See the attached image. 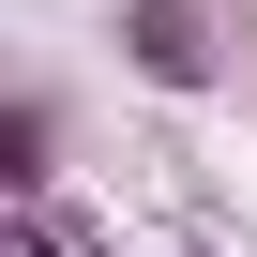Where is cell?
Here are the masks:
<instances>
[{
	"label": "cell",
	"mask_w": 257,
	"mask_h": 257,
	"mask_svg": "<svg viewBox=\"0 0 257 257\" xmlns=\"http://www.w3.org/2000/svg\"><path fill=\"white\" fill-rule=\"evenodd\" d=\"M16 257H61V227H46V212H31V227H16Z\"/></svg>",
	"instance_id": "3"
},
{
	"label": "cell",
	"mask_w": 257,
	"mask_h": 257,
	"mask_svg": "<svg viewBox=\"0 0 257 257\" xmlns=\"http://www.w3.org/2000/svg\"><path fill=\"white\" fill-rule=\"evenodd\" d=\"M46 152H61V106H46V91H16V121H0V182L46 197Z\"/></svg>",
	"instance_id": "2"
},
{
	"label": "cell",
	"mask_w": 257,
	"mask_h": 257,
	"mask_svg": "<svg viewBox=\"0 0 257 257\" xmlns=\"http://www.w3.org/2000/svg\"><path fill=\"white\" fill-rule=\"evenodd\" d=\"M197 257H212V242H197Z\"/></svg>",
	"instance_id": "4"
},
{
	"label": "cell",
	"mask_w": 257,
	"mask_h": 257,
	"mask_svg": "<svg viewBox=\"0 0 257 257\" xmlns=\"http://www.w3.org/2000/svg\"><path fill=\"white\" fill-rule=\"evenodd\" d=\"M121 61L152 91H212V16L197 0H121Z\"/></svg>",
	"instance_id": "1"
}]
</instances>
